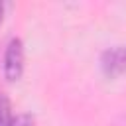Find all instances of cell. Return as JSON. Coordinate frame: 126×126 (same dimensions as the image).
Instances as JSON below:
<instances>
[{
	"instance_id": "6da1fadb",
	"label": "cell",
	"mask_w": 126,
	"mask_h": 126,
	"mask_svg": "<svg viewBox=\"0 0 126 126\" xmlns=\"http://www.w3.org/2000/svg\"><path fill=\"white\" fill-rule=\"evenodd\" d=\"M24 71V45L20 37H12L4 51V75L8 81L20 79Z\"/></svg>"
},
{
	"instance_id": "7a4b0ae2",
	"label": "cell",
	"mask_w": 126,
	"mask_h": 126,
	"mask_svg": "<svg viewBox=\"0 0 126 126\" xmlns=\"http://www.w3.org/2000/svg\"><path fill=\"white\" fill-rule=\"evenodd\" d=\"M100 65L108 77H116V75L124 73L126 71V43L106 49L100 57Z\"/></svg>"
},
{
	"instance_id": "3957f363",
	"label": "cell",
	"mask_w": 126,
	"mask_h": 126,
	"mask_svg": "<svg viewBox=\"0 0 126 126\" xmlns=\"http://www.w3.org/2000/svg\"><path fill=\"white\" fill-rule=\"evenodd\" d=\"M12 112H10V102L4 94H0V126H10L12 122Z\"/></svg>"
},
{
	"instance_id": "277c9868",
	"label": "cell",
	"mask_w": 126,
	"mask_h": 126,
	"mask_svg": "<svg viewBox=\"0 0 126 126\" xmlns=\"http://www.w3.org/2000/svg\"><path fill=\"white\" fill-rule=\"evenodd\" d=\"M10 126H33V116L30 114H18L12 118Z\"/></svg>"
},
{
	"instance_id": "5b68a950",
	"label": "cell",
	"mask_w": 126,
	"mask_h": 126,
	"mask_svg": "<svg viewBox=\"0 0 126 126\" xmlns=\"http://www.w3.org/2000/svg\"><path fill=\"white\" fill-rule=\"evenodd\" d=\"M2 10H4V6H2V2H0V20H2Z\"/></svg>"
}]
</instances>
